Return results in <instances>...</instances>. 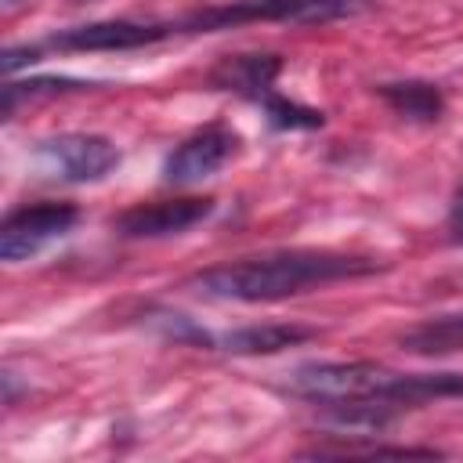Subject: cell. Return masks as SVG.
<instances>
[{
    "mask_svg": "<svg viewBox=\"0 0 463 463\" xmlns=\"http://www.w3.org/2000/svg\"><path fill=\"white\" fill-rule=\"evenodd\" d=\"M376 271L369 257H344V253H318V250H289L268 257H246L232 264L206 268L192 275V289L221 300H282L304 293L311 286H326L336 279H354Z\"/></svg>",
    "mask_w": 463,
    "mask_h": 463,
    "instance_id": "1",
    "label": "cell"
},
{
    "mask_svg": "<svg viewBox=\"0 0 463 463\" xmlns=\"http://www.w3.org/2000/svg\"><path fill=\"white\" fill-rule=\"evenodd\" d=\"M398 373L376 362H307L289 373V391L322 402V405H358V402H391Z\"/></svg>",
    "mask_w": 463,
    "mask_h": 463,
    "instance_id": "2",
    "label": "cell"
},
{
    "mask_svg": "<svg viewBox=\"0 0 463 463\" xmlns=\"http://www.w3.org/2000/svg\"><path fill=\"white\" fill-rule=\"evenodd\" d=\"M36 163L58 181H101L116 163L119 148L101 134H54L36 145Z\"/></svg>",
    "mask_w": 463,
    "mask_h": 463,
    "instance_id": "3",
    "label": "cell"
},
{
    "mask_svg": "<svg viewBox=\"0 0 463 463\" xmlns=\"http://www.w3.org/2000/svg\"><path fill=\"white\" fill-rule=\"evenodd\" d=\"M80 221V210L72 203H36V206H22L14 213L4 217L0 224V257L4 260H25L33 253H40L47 242L61 239L72 224Z\"/></svg>",
    "mask_w": 463,
    "mask_h": 463,
    "instance_id": "4",
    "label": "cell"
},
{
    "mask_svg": "<svg viewBox=\"0 0 463 463\" xmlns=\"http://www.w3.org/2000/svg\"><path fill=\"white\" fill-rule=\"evenodd\" d=\"M232 152H235V134H232L228 127H221V123L203 127V130H195L192 137H184V141L166 156L163 177H166L170 184H195V181L217 174V170L228 163Z\"/></svg>",
    "mask_w": 463,
    "mask_h": 463,
    "instance_id": "5",
    "label": "cell"
},
{
    "mask_svg": "<svg viewBox=\"0 0 463 463\" xmlns=\"http://www.w3.org/2000/svg\"><path fill=\"white\" fill-rule=\"evenodd\" d=\"M213 210V199L184 195V199H159V203H141L119 213L116 232L127 239H159V235H177L199 221H206Z\"/></svg>",
    "mask_w": 463,
    "mask_h": 463,
    "instance_id": "6",
    "label": "cell"
},
{
    "mask_svg": "<svg viewBox=\"0 0 463 463\" xmlns=\"http://www.w3.org/2000/svg\"><path fill=\"white\" fill-rule=\"evenodd\" d=\"M174 25H141V22H90L61 29L47 40V47L58 51H130L145 47L159 36H166Z\"/></svg>",
    "mask_w": 463,
    "mask_h": 463,
    "instance_id": "7",
    "label": "cell"
},
{
    "mask_svg": "<svg viewBox=\"0 0 463 463\" xmlns=\"http://www.w3.org/2000/svg\"><path fill=\"white\" fill-rule=\"evenodd\" d=\"M279 69H282L279 54H232L210 72V83L221 90L246 94V98H264L271 90Z\"/></svg>",
    "mask_w": 463,
    "mask_h": 463,
    "instance_id": "8",
    "label": "cell"
},
{
    "mask_svg": "<svg viewBox=\"0 0 463 463\" xmlns=\"http://www.w3.org/2000/svg\"><path fill=\"white\" fill-rule=\"evenodd\" d=\"M315 329L307 326H286V322H264V326H242V329H232L224 333L217 344L232 354H275V351H286L293 344H304L311 340Z\"/></svg>",
    "mask_w": 463,
    "mask_h": 463,
    "instance_id": "9",
    "label": "cell"
},
{
    "mask_svg": "<svg viewBox=\"0 0 463 463\" xmlns=\"http://www.w3.org/2000/svg\"><path fill=\"white\" fill-rule=\"evenodd\" d=\"M402 347L412 354H449L463 347V315H441L402 333Z\"/></svg>",
    "mask_w": 463,
    "mask_h": 463,
    "instance_id": "10",
    "label": "cell"
},
{
    "mask_svg": "<svg viewBox=\"0 0 463 463\" xmlns=\"http://www.w3.org/2000/svg\"><path fill=\"white\" fill-rule=\"evenodd\" d=\"M380 98L405 119H438L441 116V94L434 83H420V80H405V83H383Z\"/></svg>",
    "mask_w": 463,
    "mask_h": 463,
    "instance_id": "11",
    "label": "cell"
},
{
    "mask_svg": "<svg viewBox=\"0 0 463 463\" xmlns=\"http://www.w3.org/2000/svg\"><path fill=\"white\" fill-rule=\"evenodd\" d=\"M264 105H268L271 127H282V130H311V127L326 123V116L318 109H307V105H297L286 98H264Z\"/></svg>",
    "mask_w": 463,
    "mask_h": 463,
    "instance_id": "12",
    "label": "cell"
},
{
    "mask_svg": "<svg viewBox=\"0 0 463 463\" xmlns=\"http://www.w3.org/2000/svg\"><path fill=\"white\" fill-rule=\"evenodd\" d=\"M449 232H452L456 242H463V184L456 188L452 206H449Z\"/></svg>",
    "mask_w": 463,
    "mask_h": 463,
    "instance_id": "13",
    "label": "cell"
},
{
    "mask_svg": "<svg viewBox=\"0 0 463 463\" xmlns=\"http://www.w3.org/2000/svg\"><path fill=\"white\" fill-rule=\"evenodd\" d=\"M0 4H4V11H14V7H22L25 0H0Z\"/></svg>",
    "mask_w": 463,
    "mask_h": 463,
    "instance_id": "14",
    "label": "cell"
}]
</instances>
